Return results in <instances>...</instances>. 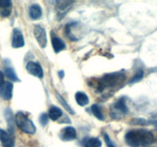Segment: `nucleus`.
<instances>
[{"mask_svg": "<svg viewBox=\"0 0 157 147\" xmlns=\"http://www.w3.org/2000/svg\"><path fill=\"white\" fill-rule=\"evenodd\" d=\"M125 142L130 147L146 146L154 142V136L144 129L130 130L125 135Z\"/></svg>", "mask_w": 157, "mask_h": 147, "instance_id": "1", "label": "nucleus"}, {"mask_svg": "<svg viewBox=\"0 0 157 147\" xmlns=\"http://www.w3.org/2000/svg\"><path fill=\"white\" fill-rule=\"evenodd\" d=\"M126 79L125 75L123 73L107 74L103 77L97 85V91L101 92L107 87H114L121 85Z\"/></svg>", "mask_w": 157, "mask_h": 147, "instance_id": "2", "label": "nucleus"}, {"mask_svg": "<svg viewBox=\"0 0 157 147\" xmlns=\"http://www.w3.org/2000/svg\"><path fill=\"white\" fill-rule=\"evenodd\" d=\"M15 123L20 130L25 133L29 135L35 134L36 132V127L32 121L28 118V116L23 112H18L15 115Z\"/></svg>", "mask_w": 157, "mask_h": 147, "instance_id": "3", "label": "nucleus"}, {"mask_svg": "<svg viewBox=\"0 0 157 147\" xmlns=\"http://www.w3.org/2000/svg\"><path fill=\"white\" fill-rule=\"evenodd\" d=\"M128 112V108L126 104V101L124 98H121L117 102H115L111 107L110 110V116L113 119H121L124 117Z\"/></svg>", "mask_w": 157, "mask_h": 147, "instance_id": "4", "label": "nucleus"}, {"mask_svg": "<svg viewBox=\"0 0 157 147\" xmlns=\"http://www.w3.org/2000/svg\"><path fill=\"white\" fill-rule=\"evenodd\" d=\"M34 35H35V39L37 40L40 47L41 48H44L47 46L48 43L47 35H46L44 28L40 24L35 25V27H34Z\"/></svg>", "mask_w": 157, "mask_h": 147, "instance_id": "5", "label": "nucleus"}, {"mask_svg": "<svg viewBox=\"0 0 157 147\" xmlns=\"http://www.w3.org/2000/svg\"><path fill=\"white\" fill-rule=\"evenodd\" d=\"M26 70L31 75L34 77H36L38 78H42L44 77L43 69L38 63L29 61L26 65Z\"/></svg>", "mask_w": 157, "mask_h": 147, "instance_id": "6", "label": "nucleus"}, {"mask_svg": "<svg viewBox=\"0 0 157 147\" xmlns=\"http://www.w3.org/2000/svg\"><path fill=\"white\" fill-rule=\"evenodd\" d=\"M25 45V39L23 34L18 28H14L12 32V46L14 48H19Z\"/></svg>", "mask_w": 157, "mask_h": 147, "instance_id": "7", "label": "nucleus"}, {"mask_svg": "<svg viewBox=\"0 0 157 147\" xmlns=\"http://www.w3.org/2000/svg\"><path fill=\"white\" fill-rule=\"evenodd\" d=\"M73 5L72 2H66V1H59L57 2V16H58V19L61 20L62 19L63 17L67 13L69 9H71V6Z\"/></svg>", "mask_w": 157, "mask_h": 147, "instance_id": "8", "label": "nucleus"}, {"mask_svg": "<svg viewBox=\"0 0 157 147\" xmlns=\"http://www.w3.org/2000/svg\"><path fill=\"white\" fill-rule=\"evenodd\" d=\"M60 138L63 141H71L77 138V131L73 126H67L63 128L60 133Z\"/></svg>", "mask_w": 157, "mask_h": 147, "instance_id": "9", "label": "nucleus"}, {"mask_svg": "<svg viewBox=\"0 0 157 147\" xmlns=\"http://www.w3.org/2000/svg\"><path fill=\"white\" fill-rule=\"evenodd\" d=\"M0 142L2 147H15V141L9 132L0 128Z\"/></svg>", "mask_w": 157, "mask_h": 147, "instance_id": "10", "label": "nucleus"}, {"mask_svg": "<svg viewBox=\"0 0 157 147\" xmlns=\"http://www.w3.org/2000/svg\"><path fill=\"white\" fill-rule=\"evenodd\" d=\"M13 84L12 82H6L2 87H0V96L4 100H10L12 98Z\"/></svg>", "mask_w": 157, "mask_h": 147, "instance_id": "11", "label": "nucleus"}, {"mask_svg": "<svg viewBox=\"0 0 157 147\" xmlns=\"http://www.w3.org/2000/svg\"><path fill=\"white\" fill-rule=\"evenodd\" d=\"M51 40H52V44L53 47L54 51L55 53H59L61 51L64 50L66 47V44L60 38H58L55 34L53 33V32H51Z\"/></svg>", "mask_w": 157, "mask_h": 147, "instance_id": "12", "label": "nucleus"}, {"mask_svg": "<svg viewBox=\"0 0 157 147\" xmlns=\"http://www.w3.org/2000/svg\"><path fill=\"white\" fill-rule=\"evenodd\" d=\"M5 118H6V120L7 122L8 125V129H9V133H10L12 136L14 135V131H15V119L14 118L13 113H12V110L10 108H6L5 110Z\"/></svg>", "mask_w": 157, "mask_h": 147, "instance_id": "13", "label": "nucleus"}, {"mask_svg": "<svg viewBox=\"0 0 157 147\" xmlns=\"http://www.w3.org/2000/svg\"><path fill=\"white\" fill-rule=\"evenodd\" d=\"M9 60H5V67H4V73L6 74V76L9 78V80H11L12 81L14 82H19L20 79L17 76L16 73H15V70H14L13 67L12 66L9 65L10 62H9Z\"/></svg>", "mask_w": 157, "mask_h": 147, "instance_id": "14", "label": "nucleus"}, {"mask_svg": "<svg viewBox=\"0 0 157 147\" xmlns=\"http://www.w3.org/2000/svg\"><path fill=\"white\" fill-rule=\"evenodd\" d=\"M12 3L9 0H0V16L7 18L11 15Z\"/></svg>", "mask_w": 157, "mask_h": 147, "instance_id": "15", "label": "nucleus"}, {"mask_svg": "<svg viewBox=\"0 0 157 147\" xmlns=\"http://www.w3.org/2000/svg\"><path fill=\"white\" fill-rule=\"evenodd\" d=\"M42 15V9L38 4H33L29 8V16L32 20H38Z\"/></svg>", "mask_w": 157, "mask_h": 147, "instance_id": "16", "label": "nucleus"}, {"mask_svg": "<svg viewBox=\"0 0 157 147\" xmlns=\"http://www.w3.org/2000/svg\"><path fill=\"white\" fill-rule=\"evenodd\" d=\"M63 115V112L59 107H55V106H52L50 107L48 110V116L52 120L56 121L61 117Z\"/></svg>", "mask_w": 157, "mask_h": 147, "instance_id": "17", "label": "nucleus"}, {"mask_svg": "<svg viewBox=\"0 0 157 147\" xmlns=\"http://www.w3.org/2000/svg\"><path fill=\"white\" fill-rule=\"evenodd\" d=\"M102 142L98 138H86L83 140V147H101Z\"/></svg>", "mask_w": 157, "mask_h": 147, "instance_id": "18", "label": "nucleus"}, {"mask_svg": "<svg viewBox=\"0 0 157 147\" xmlns=\"http://www.w3.org/2000/svg\"><path fill=\"white\" fill-rule=\"evenodd\" d=\"M75 100H76L77 104L81 107H84L89 104L88 96L84 92H77L76 94H75Z\"/></svg>", "mask_w": 157, "mask_h": 147, "instance_id": "19", "label": "nucleus"}, {"mask_svg": "<svg viewBox=\"0 0 157 147\" xmlns=\"http://www.w3.org/2000/svg\"><path fill=\"white\" fill-rule=\"evenodd\" d=\"M56 97H57V99H58V100L59 101L60 104H61V106H62V107H64V108L65 109V110H67V111L68 112V113H70V114H71V115L75 114V111H74V110H72L71 107L70 106H69V104H67V101H66L65 100H64V98L63 97V96H61V94H59V93H56Z\"/></svg>", "mask_w": 157, "mask_h": 147, "instance_id": "20", "label": "nucleus"}, {"mask_svg": "<svg viewBox=\"0 0 157 147\" xmlns=\"http://www.w3.org/2000/svg\"><path fill=\"white\" fill-rule=\"evenodd\" d=\"M91 111H92V113L94 115L95 117L98 118L99 120L101 121L104 120V114L102 113L101 107H100L98 104H94V105L91 106Z\"/></svg>", "mask_w": 157, "mask_h": 147, "instance_id": "21", "label": "nucleus"}, {"mask_svg": "<svg viewBox=\"0 0 157 147\" xmlns=\"http://www.w3.org/2000/svg\"><path fill=\"white\" fill-rule=\"evenodd\" d=\"M144 72L143 70H139L136 74H135L134 76L130 79V81H129L130 84H135V83H137L139 81H140L144 77Z\"/></svg>", "mask_w": 157, "mask_h": 147, "instance_id": "22", "label": "nucleus"}, {"mask_svg": "<svg viewBox=\"0 0 157 147\" xmlns=\"http://www.w3.org/2000/svg\"><path fill=\"white\" fill-rule=\"evenodd\" d=\"M131 124L133 125H141V126H148L150 124H152V122H150L148 120H146L144 119H133L131 121Z\"/></svg>", "mask_w": 157, "mask_h": 147, "instance_id": "23", "label": "nucleus"}, {"mask_svg": "<svg viewBox=\"0 0 157 147\" xmlns=\"http://www.w3.org/2000/svg\"><path fill=\"white\" fill-rule=\"evenodd\" d=\"M48 114L47 113H42V114L40 116L39 118V122L42 126H45L48 123Z\"/></svg>", "mask_w": 157, "mask_h": 147, "instance_id": "24", "label": "nucleus"}, {"mask_svg": "<svg viewBox=\"0 0 157 147\" xmlns=\"http://www.w3.org/2000/svg\"><path fill=\"white\" fill-rule=\"evenodd\" d=\"M104 141H105L106 145H107V147H116L113 142H112L111 139H110V136L107 134H104Z\"/></svg>", "mask_w": 157, "mask_h": 147, "instance_id": "25", "label": "nucleus"}, {"mask_svg": "<svg viewBox=\"0 0 157 147\" xmlns=\"http://www.w3.org/2000/svg\"><path fill=\"white\" fill-rule=\"evenodd\" d=\"M5 80H4V74L2 73V71L0 70V87H2L5 84Z\"/></svg>", "mask_w": 157, "mask_h": 147, "instance_id": "26", "label": "nucleus"}, {"mask_svg": "<svg viewBox=\"0 0 157 147\" xmlns=\"http://www.w3.org/2000/svg\"><path fill=\"white\" fill-rule=\"evenodd\" d=\"M58 74H59L60 77H61V79H62V78L64 77V70H61V71L58 72Z\"/></svg>", "mask_w": 157, "mask_h": 147, "instance_id": "27", "label": "nucleus"}, {"mask_svg": "<svg viewBox=\"0 0 157 147\" xmlns=\"http://www.w3.org/2000/svg\"><path fill=\"white\" fill-rule=\"evenodd\" d=\"M152 124L155 126V127L157 129V120L156 121H152Z\"/></svg>", "mask_w": 157, "mask_h": 147, "instance_id": "28", "label": "nucleus"}]
</instances>
